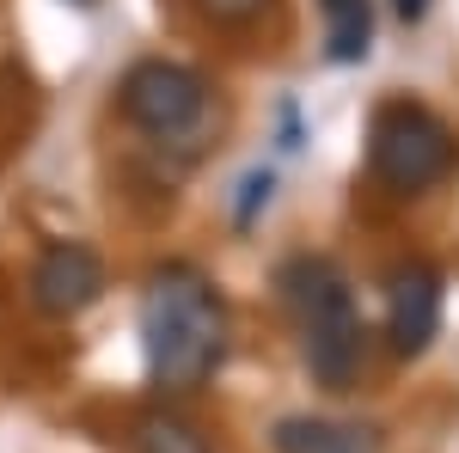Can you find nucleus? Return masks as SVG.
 Returning <instances> with one entry per match:
<instances>
[{"label":"nucleus","instance_id":"nucleus-1","mask_svg":"<svg viewBox=\"0 0 459 453\" xmlns=\"http://www.w3.org/2000/svg\"><path fill=\"white\" fill-rule=\"evenodd\" d=\"M142 362L160 398H190L227 362V301L196 264H153L142 282Z\"/></svg>","mask_w":459,"mask_h":453},{"label":"nucleus","instance_id":"nucleus-2","mask_svg":"<svg viewBox=\"0 0 459 453\" xmlns=\"http://www.w3.org/2000/svg\"><path fill=\"white\" fill-rule=\"evenodd\" d=\"M276 288H282V307L294 318V331H300L307 374L325 392H350L361 362H368V325H361L350 276L318 251H294L276 270Z\"/></svg>","mask_w":459,"mask_h":453},{"label":"nucleus","instance_id":"nucleus-3","mask_svg":"<svg viewBox=\"0 0 459 453\" xmlns=\"http://www.w3.org/2000/svg\"><path fill=\"white\" fill-rule=\"evenodd\" d=\"M368 172L392 196H423L459 172V135L417 99H386L368 123Z\"/></svg>","mask_w":459,"mask_h":453},{"label":"nucleus","instance_id":"nucleus-4","mask_svg":"<svg viewBox=\"0 0 459 453\" xmlns=\"http://www.w3.org/2000/svg\"><path fill=\"white\" fill-rule=\"evenodd\" d=\"M117 110L129 129H142L147 141L160 147H190V141L209 135L214 123V86L190 62H172V56H147L123 74L117 86Z\"/></svg>","mask_w":459,"mask_h":453},{"label":"nucleus","instance_id":"nucleus-5","mask_svg":"<svg viewBox=\"0 0 459 453\" xmlns=\"http://www.w3.org/2000/svg\"><path fill=\"white\" fill-rule=\"evenodd\" d=\"M441 301H447V288H441V270H435V264L411 257V264L392 270L386 276V337H392V355H404V362L429 355V344L441 337Z\"/></svg>","mask_w":459,"mask_h":453},{"label":"nucleus","instance_id":"nucleus-6","mask_svg":"<svg viewBox=\"0 0 459 453\" xmlns=\"http://www.w3.org/2000/svg\"><path fill=\"white\" fill-rule=\"evenodd\" d=\"M99 294H105V264H99L92 245H80V240L43 245V257L31 264V307L37 313L74 318V313H86Z\"/></svg>","mask_w":459,"mask_h":453},{"label":"nucleus","instance_id":"nucleus-7","mask_svg":"<svg viewBox=\"0 0 459 453\" xmlns=\"http://www.w3.org/2000/svg\"><path fill=\"white\" fill-rule=\"evenodd\" d=\"M276 453H380V429L350 417H282L270 429Z\"/></svg>","mask_w":459,"mask_h":453},{"label":"nucleus","instance_id":"nucleus-8","mask_svg":"<svg viewBox=\"0 0 459 453\" xmlns=\"http://www.w3.org/2000/svg\"><path fill=\"white\" fill-rule=\"evenodd\" d=\"M325 13V56L331 62H361L374 49V0H318Z\"/></svg>","mask_w":459,"mask_h":453},{"label":"nucleus","instance_id":"nucleus-9","mask_svg":"<svg viewBox=\"0 0 459 453\" xmlns=\"http://www.w3.org/2000/svg\"><path fill=\"white\" fill-rule=\"evenodd\" d=\"M135 453H209V435L178 411H147L135 423Z\"/></svg>","mask_w":459,"mask_h":453},{"label":"nucleus","instance_id":"nucleus-10","mask_svg":"<svg viewBox=\"0 0 459 453\" xmlns=\"http://www.w3.org/2000/svg\"><path fill=\"white\" fill-rule=\"evenodd\" d=\"M196 6H203V19L239 31V25H251V19H264V6H270V0H196Z\"/></svg>","mask_w":459,"mask_h":453},{"label":"nucleus","instance_id":"nucleus-11","mask_svg":"<svg viewBox=\"0 0 459 453\" xmlns=\"http://www.w3.org/2000/svg\"><path fill=\"white\" fill-rule=\"evenodd\" d=\"M392 6H398V19H411V25L429 13V0H392Z\"/></svg>","mask_w":459,"mask_h":453},{"label":"nucleus","instance_id":"nucleus-12","mask_svg":"<svg viewBox=\"0 0 459 453\" xmlns=\"http://www.w3.org/2000/svg\"><path fill=\"white\" fill-rule=\"evenodd\" d=\"M68 6H99V0H68Z\"/></svg>","mask_w":459,"mask_h":453}]
</instances>
